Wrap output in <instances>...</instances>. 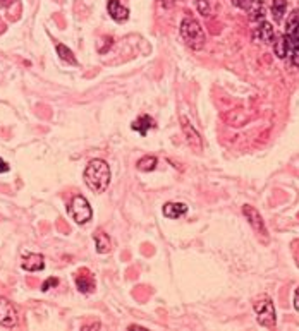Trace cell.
I'll return each instance as SVG.
<instances>
[{
  "mask_svg": "<svg viewBox=\"0 0 299 331\" xmlns=\"http://www.w3.org/2000/svg\"><path fill=\"white\" fill-rule=\"evenodd\" d=\"M84 182L96 194L107 191L110 184V166L103 160H91L84 170Z\"/></svg>",
  "mask_w": 299,
  "mask_h": 331,
  "instance_id": "1",
  "label": "cell"
},
{
  "mask_svg": "<svg viewBox=\"0 0 299 331\" xmlns=\"http://www.w3.org/2000/svg\"><path fill=\"white\" fill-rule=\"evenodd\" d=\"M181 36L184 40V43L193 50H201L206 42L205 36V30L201 28V24L198 23L196 19L193 17H184L181 23Z\"/></svg>",
  "mask_w": 299,
  "mask_h": 331,
  "instance_id": "2",
  "label": "cell"
},
{
  "mask_svg": "<svg viewBox=\"0 0 299 331\" xmlns=\"http://www.w3.org/2000/svg\"><path fill=\"white\" fill-rule=\"evenodd\" d=\"M254 313L258 316V323L265 328H273L277 323L275 307L268 297H261L260 301L254 302Z\"/></svg>",
  "mask_w": 299,
  "mask_h": 331,
  "instance_id": "3",
  "label": "cell"
},
{
  "mask_svg": "<svg viewBox=\"0 0 299 331\" xmlns=\"http://www.w3.org/2000/svg\"><path fill=\"white\" fill-rule=\"evenodd\" d=\"M69 213L74 218V222L83 225V223L90 222L91 216H93V211L90 208V203L86 201V197L83 196H74L71 201V206H69Z\"/></svg>",
  "mask_w": 299,
  "mask_h": 331,
  "instance_id": "4",
  "label": "cell"
},
{
  "mask_svg": "<svg viewBox=\"0 0 299 331\" xmlns=\"http://www.w3.org/2000/svg\"><path fill=\"white\" fill-rule=\"evenodd\" d=\"M285 45L289 48L291 53L292 48L299 46V11H292L291 15L287 17V23H285V33L282 34Z\"/></svg>",
  "mask_w": 299,
  "mask_h": 331,
  "instance_id": "5",
  "label": "cell"
},
{
  "mask_svg": "<svg viewBox=\"0 0 299 331\" xmlns=\"http://www.w3.org/2000/svg\"><path fill=\"white\" fill-rule=\"evenodd\" d=\"M17 323V311L14 304L9 302L7 299L0 297V324L5 328H11Z\"/></svg>",
  "mask_w": 299,
  "mask_h": 331,
  "instance_id": "6",
  "label": "cell"
},
{
  "mask_svg": "<svg viewBox=\"0 0 299 331\" xmlns=\"http://www.w3.org/2000/svg\"><path fill=\"white\" fill-rule=\"evenodd\" d=\"M181 125H182V132H184L186 139H188L189 146L193 148V150H196V151L203 150V139H201V135L198 134V131L193 127V125H191V122L188 120L184 115L181 117Z\"/></svg>",
  "mask_w": 299,
  "mask_h": 331,
  "instance_id": "7",
  "label": "cell"
},
{
  "mask_svg": "<svg viewBox=\"0 0 299 331\" xmlns=\"http://www.w3.org/2000/svg\"><path fill=\"white\" fill-rule=\"evenodd\" d=\"M242 213H244V216L248 218V222H250V225L253 226V230L256 233H260V235H268L267 233V228H265V223H263V218H261V215L258 213L256 210H254L253 206H244L242 208Z\"/></svg>",
  "mask_w": 299,
  "mask_h": 331,
  "instance_id": "8",
  "label": "cell"
},
{
  "mask_svg": "<svg viewBox=\"0 0 299 331\" xmlns=\"http://www.w3.org/2000/svg\"><path fill=\"white\" fill-rule=\"evenodd\" d=\"M76 286L83 294H91L95 290V278L91 275V271L83 268L76 273Z\"/></svg>",
  "mask_w": 299,
  "mask_h": 331,
  "instance_id": "9",
  "label": "cell"
},
{
  "mask_svg": "<svg viewBox=\"0 0 299 331\" xmlns=\"http://www.w3.org/2000/svg\"><path fill=\"white\" fill-rule=\"evenodd\" d=\"M253 40L260 43H273L275 42V31L268 21H261L253 33Z\"/></svg>",
  "mask_w": 299,
  "mask_h": 331,
  "instance_id": "10",
  "label": "cell"
},
{
  "mask_svg": "<svg viewBox=\"0 0 299 331\" xmlns=\"http://www.w3.org/2000/svg\"><path fill=\"white\" fill-rule=\"evenodd\" d=\"M107 11H109L110 17L114 19L115 23H124L129 17V9L124 4H121L119 0H110L109 5H107Z\"/></svg>",
  "mask_w": 299,
  "mask_h": 331,
  "instance_id": "11",
  "label": "cell"
},
{
  "mask_svg": "<svg viewBox=\"0 0 299 331\" xmlns=\"http://www.w3.org/2000/svg\"><path fill=\"white\" fill-rule=\"evenodd\" d=\"M23 268L26 271H40L45 268L42 254H28L23 257Z\"/></svg>",
  "mask_w": 299,
  "mask_h": 331,
  "instance_id": "12",
  "label": "cell"
},
{
  "mask_svg": "<svg viewBox=\"0 0 299 331\" xmlns=\"http://www.w3.org/2000/svg\"><path fill=\"white\" fill-rule=\"evenodd\" d=\"M188 213V206H186L184 203H167L165 206H163V215L167 216V218H179V216L186 215Z\"/></svg>",
  "mask_w": 299,
  "mask_h": 331,
  "instance_id": "13",
  "label": "cell"
},
{
  "mask_svg": "<svg viewBox=\"0 0 299 331\" xmlns=\"http://www.w3.org/2000/svg\"><path fill=\"white\" fill-rule=\"evenodd\" d=\"M131 127H133V131H138V132H140L141 135H146L150 129L155 127V120H153V119H152L150 115H141L140 119H138V120H134V122H133V125H131Z\"/></svg>",
  "mask_w": 299,
  "mask_h": 331,
  "instance_id": "14",
  "label": "cell"
},
{
  "mask_svg": "<svg viewBox=\"0 0 299 331\" xmlns=\"http://www.w3.org/2000/svg\"><path fill=\"white\" fill-rule=\"evenodd\" d=\"M95 244H96V251H98L100 254H107V252L110 251V239L107 233H103V232L95 233Z\"/></svg>",
  "mask_w": 299,
  "mask_h": 331,
  "instance_id": "15",
  "label": "cell"
},
{
  "mask_svg": "<svg viewBox=\"0 0 299 331\" xmlns=\"http://www.w3.org/2000/svg\"><path fill=\"white\" fill-rule=\"evenodd\" d=\"M285 11H287V2L285 0H273L272 4V14L275 17L277 23H280L285 15Z\"/></svg>",
  "mask_w": 299,
  "mask_h": 331,
  "instance_id": "16",
  "label": "cell"
},
{
  "mask_svg": "<svg viewBox=\"0 0 299 331\" xmlns=\"http://www.w3.org/2000/svg\"><path fill=\"white\" fill-rule=\"evenodd\" d=\"M57 53H59V57H61L62 60L67 62V64H71V65H76L78 64L74 53H72L65 45H62V43H57Z\"/></svg>",
  "mask_w": 299,
  "mask_h": 331,
  "instance_id": "17",
  "label": "cell"
},
{
  "mask_svg": "<svg viewBox=\"0 0 299 331\" xmlns=\"http://www.w3.org/2000/svg\"><path fill=\"white\" fill-rule=\"evenodd\" d=\"M157 166V158L155 156H143V158L138 162V168L141 172H152Z\"/></svg>",
  "mask_w": 299,
  "mask_h": 331,
  "instance_id": "18",
  "label": "cell"
},
{
  "mask_svg": "<svg viewBox=\"0 0 299 331\" xmlns=\"http://www.w3.org/2000/svg\"><path fill=\"white\" fill-rule=\"evenodd\" d=\"M251 11V19L253 21H263V15H265V7L261 2H254V5L250 9Z\"/></svg>",
  "mask_w": 299,
  "mask_h": 331,
  "instance_id": "19",
  "label": "cell"
},
{
  "mask_svg": "<svg viewBox=\"0 0 299 331\" xmlns=\"http://www.w3.org/2000/svg\"><path fill=\"white\" fill-rule=\"evenodd\" d=\"M231 2L237 9H241V11H250V9L254 5V2H256V0H231Z\"/></svg>",
  "mask_w": 299,
  "mask_h": 331,
  "instance_id": "20",
  "label": "cell"
},
{
  "mask_svg": "<svg viewBox=\"0 0 299 331\" xmlns=\"http://www.w3.org/2000/svg\"><path fill=\"white\" fill-rule=\"evenodd\" d=\"M196 7L201 15H210V2L208 0H196Z\"/></svg>",
  "mask_w": 299,
  "mask_h": 331,
  "instance_id": "21",
  "label": "cell"
},
{
  "mask_svg": "<svg viewBox=\"0 0 299 331\" xmlns=\"http://www.w3.org/2000/svg\"><path fill=\"white\" fill-rule=\"evenodd\" d=\"M289 57H291L292 65H296V67H299V46H296V48H292V50H291V53H289Z\"/></svg>",
  "mask_w": 299,
  "mask_h": 331,
  "instance_id": "22",
  "label": "cell"
},
{
  "mask_svg": "<svg viewBox=\"0 0 299 331\" xmlns=\"http://www.w3.org/2000/svg\"><path fill=\"white\" fill-rule=\"evenodd\" d=\"M57 285H59V280H57V278H48V280H47V282L42 285V290H43V292H47V290H50L52 286H57Z\"/></svg>",
  "mask_w": 299,
  "mask_h": 331,
  "instance_id": "23",
  "label": "cell"
},
{
  "mask_svg": "<svg viewBox=\"0 0 299 331\" xmlns=\"http://www.w3.org/2000/svg\"><path fill=\"white\" fill-rule=\"evenodd\" d=\"M57 226H59V230H61V232H64V233H67V232H69L67 223H64L62 220H59V222H57Z\"/></svg>",
  "mask_w": 299,
  "mask_h": 331,
  "instance_id": "24",
  "label": "cell"
},
{
  "mask_svg": "<svg viewBox=\"0 0 299 331\" xmlns=\"http://www.w3.org/2000/svg\"><path fill=\"white\" fill-rule=\"evenodd\" d=\"M5 172H9V165L0 158V173H5Z\"/></svg>",
  "mask_w": 299,
  "mask_h": 331,
  "instance_id": "25",
  "label": "cell"
},
{
  "mask_svg": "<svg viewBox=\"0 0 299 331\" xmlns=\"http://www.w3.org/2000/svg\"><path fill=\"white\" fill-rule=\"evenodd\" d=\"M294 309L296 311H299V288L294 292Z\"/></svg>",
  "mask_w": 299,
  "mask_h": 331,
  "instance_id": "26",
  "label": "cell"
},
{
  "mask_svg": "<svg viewBox=\"0 0 299 331\" xmlns=\"http://www.w3.org/2000/svg\"><path fill=\"white\" fill-rule=\"evenodd\" d=\"M12 2H14V0H0V9H2V7H9Z\"/></svg>",
  "mask_w": 299,
  "mask_h": 331,
  "instance_id": "27",
  "label": "cell"
},
{
  "mask_svg": "<svg viewBox=\"0 0 299 331\" xmlns=\"http://www.w3.org/2000/svg\"><path fill=\"white\" fill-rule=\"evenodd\" d=\"M40 110H42L40 113H42L43 117H50V113H47V112H48V108H45V106H40Z\"/></svg>",
  "mask_w": 299,
  "mask_h": 331,
  "instance_id": "28",
  "label": "cell"
},
{
  "mask_svg": "<svg viewBox=\"0 0 299 331\" xmlns=\"http://www.w3.org/2000/svg\"><path fill=\"white\" fill-rule=\"evenodd\" d=\"M4 30H5V24L0 21V33H4Z\"/></svg>",
  "mask_w": 299,
  "mask_h": 331,
  "instance_id": "29",
  "label": "cell"
},
{
  "mask_svg": "<svg viewBox=\"0 0 299 331\" xmlns=\"http://www.w3.org/2000/svg\"><path fill=\"white\" fill-rule=\"evenodd\" d=\"M28 283H30V285H31V286H33V285H36V282H34V280H33V278H30V282H28Z\"/></svg>",
  "mask_w": 299,
  "mask_h": 331,
  "instance_id": "30",
  "label": "cell"
}]
</instances>
